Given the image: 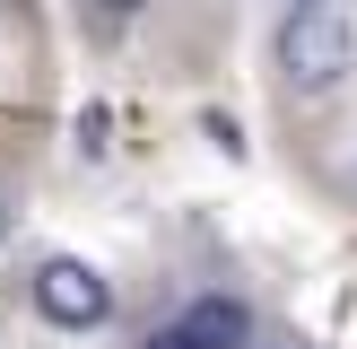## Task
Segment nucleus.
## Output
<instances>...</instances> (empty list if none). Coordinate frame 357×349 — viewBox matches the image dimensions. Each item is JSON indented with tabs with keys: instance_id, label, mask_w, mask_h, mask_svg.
Masks as SVG:
<instances>
[{
	"instance_id": "6",
	"label": "nucleus",
	"mask_w": 357,
	"mask_h": 349,
	"mask_svg": "<svg viewBox=\"0 0 357 349\" xmlns=\"http://www.w3.org/2000/svg\"><path fill=\"white\" fill-rule=\"evenodd\" d=\"M87 9H96L105 27H122V17H139V9H149V0H87Z\"/></svg>"
},
{
	"instance_id": "1",
	"label": "nucleus",
	"mask_w": 357,
	"mask_h": 349,
	"mask_svg": "<svg viewBox=\"0 0 357 349\" xmlns=\"http://www.w3.org/2000/svg\"><path fill=\"white\" fill-rule=\"evenodd\" d=\"M271 61L288 79V96H331V87L357 70V35L340 9H288L271 35Z\"/></svg>"
},
{
	"instance_id": "7",
	"label": "nucleus",
	"mask_w": 357,
	"mask_h": 349,
	"mask_svg": "<svg viewBox=\"0 0 357 349\" xmlns=\"http://www.w3.org/2000/svg\"><path fill=\"white\" fill-rule=\"evenodd\" d=\"M9 218H17V209H9V192H0V244H9Z\"/></svg>"
},
{
	"instance_id": "2",
	"label": "nucleus",
	"mask_w": 357,
	"mask_h": 349,
	"mask_svg": "<svg viewBox=\"0 0 357 349\" xmlns=\"http://www.w3.org/2000/svg\"><path fill=\"white\" fill-rule=\"evenodd\" d=\"M35 314L52 332H105L114 323V279L79 253H44L35 262Z\"/></svg>"
},
{
	"instance_id": "4",
	"label": "nucleus",
	"mask_w": 357,
	"mask_h": 349,
	"mask_svg": "<svg viewBox=\"0 0 357 349\" xmlns=\"http://www.w3.org/2000/svg\"><path fill=\"white\" fill-rule=\"evenodd\" d=\"M139 349H201V341H192L183 323H157V332H149V341H139Z\"/></svg>"
},
{
	"instance_id": "3",
	"label": "nucleus",
	"mask_w": 357,
	"mask_h": 349,
	"mask_svg": "<svg viewBox=\"0 0 357 349\" xmlns=\"http://www.w3.org/2000/svg\"><path fill=\"white\" fill-rule=\"evenodd\" d=\"M183 332L201 349H253V306H244V297H192Z\"/></svg>"
},
{
	"instance_id": "8",
	"label": "nucleus",
	"mask_w": 357,
	"mask_h": 349,
	"mask_svg": "<svg viewBox=\"0 0 357 349\" xmlns=\"http://www.w3.org/2000/svg\"><path fill=\"white\" fill-rule=\"evenodd\" d=\"M288 9H331V0H288Z\"/></svg>"
},
{
	"instance_id": "5",
	"label": "nucleus",
	"mask_w": 357,
	"mask_h": 349,
	"mask_svg": "<svg viewBox=\"0 0 357 349\" xmlns=\"http://www.w3.org/2000/svg\"><path fill=\"white\" fill-rule=\"evenodd\" d=\"M79 157H105V114H79Z\"/></svg>"
}]
</instances>
